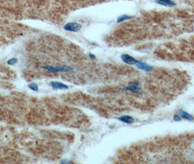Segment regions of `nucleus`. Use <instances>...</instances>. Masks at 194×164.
<instances>
[{
    "instance_id": "4",
    "label": "nucleus",
    "mask_w": 194,
    "mask_h": 164,
    "mask_svg": "<svg viewBox=\"0 0 194 164\" xmlns=\"http://www.w3.org/2000/svg\"><path fill=\"white\" fill-rule=\"evenodd\" d=\"M121 58L125 64H128V65H136L138 61H139L128 54H122L121 56Z\"/></svg>"
},
{
    "instance_id": "5",
    "label": "nucleus",
    "mask_w": 194,
    "mask_h": 164,
    "mask_svg": "<svg viewBox=\"0 0 194 164\" xmlns=\"http://www.w3.org/2000/svg\"><path fill=\"white\" fill-rule=\"evenodd\" d=\"M50 85L53 87V89L56 90H67L69 88V86L67 85L58 81L50 82Z\"/></svg>"
},
{
    "instance_id": "13",
    "label": "nucleus",
    "mask_w": 194,
    "mask_h": 164,
    "mask_svg": "<svg viewBox=\"0 0 194 164\" xmlns=\"http://www.w3.org/2000/svg\"><path fill=\"white\" fill-rule=\"evenodd\" d=\"M173 119H174V120L175 122H179V121L181 120V117H180V116L179 115H175L173 117Z\"/></svg>"
},
{
    "instance_id": "15",
    "label": "nucleus",
    "mask_w": 194,
    "mask_h": 164,
    "mask_svg": "<svg viewBox=\"0 0 194 164\" xmlns=\"http://www.w3.org/2000/svg\"><path fill=\"white\" fill-rule=\"evenodd\" d=\"M88 56H89V58H91V59H92V60L96 59V56H94V54H92V53H90L89 54H88Z\"/></svg>"
},
{
    "instance_id": "12",
    "label": "nucleus",
    "mask_w": 194,
    "mask_h": 164,
    "mask_svg": "<svg viewBox=\"0 0 194 164\" xmlns=\"http://www.w3.org/2000/svg\"><path fill=\"white\" fill-rule=\"evenodd\" d=\"M18 61V60L17 58H9V59L7 61V64L8 65H15V64H17Z\"/></svg>"
},
{
    "instance_id": "6",
    "label": "nucleus",
    "mask_w": 194,
    "mask_h": 164,
    "mask_svg": "<svg viewBox=\"0 0 194 164\" xmlns=\"http://www.w3.org/2000/svg\"><path fill=\"white\" fill-rule=\"evenodd\" d=\"M136 66L140 70L144 71V72H150L153 69L152 66L149 65L148 64L145 62H143L142 61H138L137 64H136Z\"/></svg>"
},
{
    "instance_id": "1",
    "label": "nucleus",
    "mask_w": 194,
    "mask_h": 164,
    "mask_svg": "<svg viewBox=\"0 0 194 164\" xmlns=\"http://www.w3.org/2000/svg\"><path fill=\"white\" fill-rule=\"evenodd\" d=\"M42 69H46L49 72H72L73 69L68 66H42Z\"/></svg>"
},
{
    "instance_id": "11",
    "label": "nucleus",
    "mask_w": 194,
    "mask_h": 164,
    "mask_svg": "<svg viewBox=\"0 0 194 164\" xmlns=\"http://www.w3.org/2000/svg\"><path fill=\"white\" fill-rule=\"evenodd\" d=\"M28 88L29 89H31V91H38V90H39V87H38V85L36 83H31L28 84Z\"/></svg>"
},
{
    "instance_id": "9",
    "label": "nucleus",
    "mask_w": 194,
    "mask_h": 164,
    "mask_svg": "<svg viewBox=\"0 0 194 164\" xmlns=\"http://www.w3.org/2000/svg\"><path fill=\"white\" fill-rule=\"evenodd\" d=\"M178 115L180 116L181 118L189 120V121H192V120H194V117H193V115H191V114H189V113L187 112L184 111L182 109H180V110H179Z\"/></svg>"
},
{
    "instance_id": "3",
    "label": "nucleus",
    "mask_w": 194,
    "mask_h": 164,
    "mask_svg": "<svg viewBox=\"0 0 194 164\" xmlns=\"http://www.w3.org/2000/svg\"><path fill=\"white\" fill-rule=\"evenodd\" d=\"M82 28V26L76 22H69L64 26V29L66 31L70 32H77Z\"/></svg>"
},
{
    "instance_id": "8",
    "label": "nucleus",
    "mask_w": 194,
    "mask_h": 164,
    "mask_svg": "<svg viewBox=\"0 0 194 164\" xmlns=\"http://www.w3.org/2000/svg\"><path fill=\"white\" fill-rule=\"evenodd\" d=\"M117 120H120L121 122L126 124H132L134 122V118L130 115H123L121 117H118Z\"/></svg>"
},
{
    "instance_id": "2",
    "label": "nucleus",
    "mask_w": 194,
    "mask_h": 164,
    "mask_svg": "<svg viewBox=\"0 0 194 164\" xmlns=\"http://www.w3.org/2000/svg\"><path fill=\"white\" fill-rule=\"evenodd\" d=\"M141 84L139 82H132L127 86L124 87L122 88L123 91H130L132 93H134V94H138L139 93L140 90H141Z\"/></svg>"
},
{
    "instance_id": "10",
    "label": "nucleus",
    "mask_w": 194,
    "mask_h": 164,
    "mask_svg": "<svg viewBox=\"0 0 194 164\" xmlns=\"http://www.w3.org/2000/svg\"><path fill=\"white\" fill-rule=\"evenodd\" d=\"M132 16H129L128 15H122V16H119L117 19V23H122V22L125 21L127 20L132 18Z\"/></svg>"
},
{
    "instance_id": "7",
    "label": "nucleus",
    "mask_w": 194,
    "mask_h": 164,
    "mask_svg": "<svg viewBox=\"0 0 194 164\" xmlns=\"http://www.w3.org/2000/svg\"><path fill=\"white\" fill-rule=\"evenodd\" d=\"M155 2L158 5L166 7H174L176 6V5H177L176 2H174L172 0H155Z\"/></svg>"
},
{
    "instance_id": "16",
    "label": "nucleus",
    "mask_w": 194,
    "mask_h": 164,
    "mask_svg": "<svg viewBox=\"0 0 194 164\" xmlns=\"http://www.w3.org/2000/svg\"><path fill=\"white\" fill-rule=\"evenodd\" d=\"M193 144H194V141H193Z\"/></svg>"
},
{
    "instance_id": "14",
    "label": "nucleus",
    "mask_w": 194,
    "mask_h": 164,
    "mask_svg": "<svg viewBox=\"0 0 194 164\" xmlns=\"http://www.w3.org/2000/svg\"><path fill=\"white\" fill-rule=\"evenodd\" d=\"M61 163H72L70 161H69V160H66V159H64V160H62V161H61Z\"/></svg>"
}]
</instances>
